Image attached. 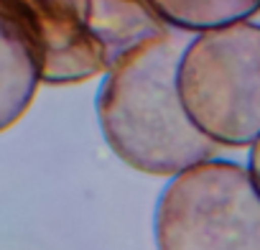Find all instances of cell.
<instances>
[{"mask_svg": "<svg viewBox=\"0 0 260 250\" xmlns=\"http://www.w3.org/2000/svg\"><path fill=\"white\" fill-rule=\"evenodd\" d=\"M184 46L171 31L153 36L117 59L97 92L100 131L112 153L130 169L151 176H174L217 148L189 120L176 69Z\"/></svg>", "mask_w": 260, "mask_h": 250, "instance_id": "1", "label": "cell"}, {"mask_svg": "<svg viewBox=\"0 0 260 250\" xmlns=\"http://www.w3.org/2000/svg\"><path fill=\"white\" fill-rule=\"evenodd\" d=\"M0 16L31 51L44 84L87 82L169 31L146 0H0Z\"/></svg>", "mask_w": 260, "mask_h": 250, "instance_id": "2", "label": "cell"}, {"mask_svg": "<svg viewBox=\"0 0 260 250\" xmlns=\"http://www.w3.org/2000/svg\"><path fill=\"white\" fill-rule=\"evenodd\" d=\"M176 87L194 128L214 146L260 141V23L197 34L181 51Z\"/></svg>", "mask_w": 260, "mask_h": 250, "instance_id": "3", "label": "cell"}, {"mask_svg": "<svg viewBox=\"0 0 260 250\" xmlns=\"http://www.w3.org/2000/svg\"><path fill=\"white\" fill-rule=\"evenodd\" d=\"M153 237L158 250H260V189L247 166L207 159L174 174Z\"/></svg>", "mask_w": 260, "mask_h": 250, "instance_id": "4", "label": "cell"}, {"mask_svg": "<svg viewBox=\"0 0 260 250\" xmlns=\"http://www.w3.org/2000/svg\"><path fill=\"white\" fill-rule=\"evenodd\" d=\"M39 84L41 77L31 51L13 26L0 16V133L23 117Z\"/></svg>", "mask_w": 260, "mask_h": 250, "instance_id": "5", "label": "cell"}, {"mask_svg": "<svg viewBox=\"0 0 260 250\" xmlns=\"http://www.w3.org/2000/svg\"><path fill=\"white\" fill-rule=\"evenodd\" d=\"M146 3L166 26L191 34L250 21L260 11V0H146Z\"/></svg>", "mask_w": 260, "mask_h": 250, "instance_id": "6", "label": "cell"}, {"mask_svg": "<svg viewBox=\"0 0 260 250\" xmlns=\"http://www.w3.org/2000/svg\"><path fill=\"white\" fill-rule=\"evenodd\" d=\"M247 171H250V176H252V181L257 184V189H260V141H255L252 146H250V159H247Z\"/></svg>", "mask_w": 260, "mask_h": 250, "instance_id": "7", "label": "cell"}]
</instances>
